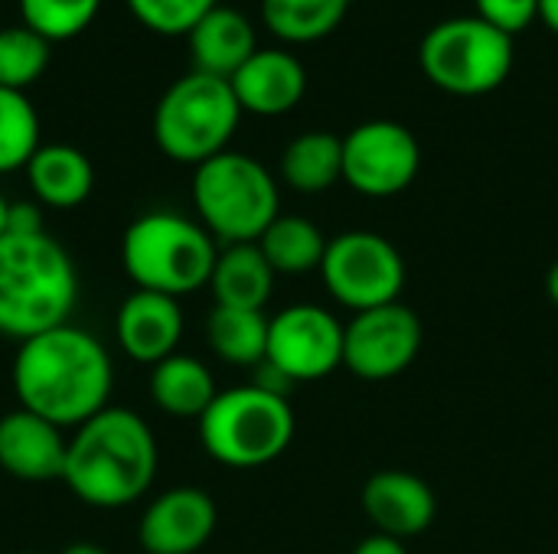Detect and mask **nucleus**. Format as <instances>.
Listing matches in <instances>:
<instances>
[{
    "instance_id": "nucleus-19",
    "label": "nucleus",
    "mask_w": 558,
    "mask_h": 554,
    "mask_svg": "<svg viewBox=\"0 0 558 554\" xmlns=\"http://www.w3.org/2000/svg\"><path fill=\"white\" fill-rule=\"evenodd\" d=\"M26 180L39 206L75 209L92 196L95 170H92V160L78 147L39 144V150L26 163Z\"/></svg>"
},
{
    "instance_id": "nucleus-8",
    "label": "nucleus",
    "mask_w": 558,
    "mask_h": 554,
    "mask_svg": "<svg viewBox=\"0 0 558 554\" xmlns=\"http://www.w3.org/2000/svg\"><path fill=\"white\" fill-rule=\"evenodd\" d=\"M513 36L481 16H454L432 26L418 46V65L432 85L458 98L500 88L513 72Z\"/></svg>"
},
{
    "instance_id": "nucleus-18",
    "label": "nucleus",
    "mask_w": 558,
    "mask_h": 554,
    "mask_svg": "<svg viewBox=\"0 0 558 554\" xmlns=\"http://www.w3.org/2000/svg\"><path fill=\"white\" fill-rule=\"evenodd\" d=\"M190 59H193V72L213 75L229 82L255 52V26L248 23V16L235 7H213L190 33Z\"/></svg>"
},
{
    "instance_id": "nucleus-29",
    "label": "nucleus",
    "mask_w": 558,
    "mask_h": 554,
    "mask_svg": "<svg viewBox=\"0 0 558 554\" xmlns=\"http://www.w3.org/2000/svg\"><path fill=\"white\" fill-rule=\"evenodd\" d=\"M128 7L147 29L160 36H180L190 33L213 7H219V0H128Z\"/></svg>"
},
{
    "instance_id": "nucleus-7",
    "label": "nucleus",
    "mask_w": 558,
    "mask_h": 554,
    "mask_svg": "<svg viewBox=\"0 0 558 554\" xmlns=\"http://www.w3.org/2000/svg\"><path fill=\"white\" fill-rule=\"evenodd\" d=\"M239 121L242 108L229 82L186 72L160 95L154 108V140L170 160L199 167L229 150Z\"/></svg>"
},
{
    "instance_id": "nucleus-6",
    "label": "nucleus",
    "mask_w": 558,
    "mask_h": 554,
    "mask_svg": "<svg viewBox=\"0 0 558 554\" xmlns=\"http://www.w3.org/2000/svg\"><path fill=\"white\" fill-rule=\"evenodd\" d=\"M294 408L258 385H235L213 398L199 418V444L226 467L252 470L278 460L294 441Z\"/></svg>"
},
{
    "instance_id": "nucleus-20",
    "label": "nucleus",
    "mask_w": 558,
    "mask_h": 554,
    "mask_svg": "<svg viewBox=\"0 0 558 554\" xmlns=\"http://www.w3.org/2000/svg\"><path fill=\"white\" fill-rule=\"evenodd\" d=\"M275 278L278 274L271 271L258 242H242V245H226L216 255L209 291L216 297V307L265 310V304L275 294Z\"/></svg>"
},
{
    "instance_id": "nucleus-11",
    "label": "nucleus",
    "mask_w": 558,
    "mask_h": 554,
    "mask_svg": "<svg viewBox=\"0 0 558 554\" xmlns=\"http://www.w3.org/2000/svg\"><path fill=\"white\" fill-rule=\"evenodd\" d=\"M422 340V320L402 300L353 313L343 327V369L363 382H389L418 359Z\"/></svg>"
},
{
    "instance_id": "nucleus-16",
    "label": "nucleus",
    "mask_w": 558,
    "mask_h": 554,
    "mask_svg": "<svg viewBox=\"0 0 558 554\" xmlns=\"http://www.w3.org/2000/svg\"><path fill=\"white\" fill-rule=\"evenodd\" d=\"M114 336H118V346L134 362L157 366L160 359L177 353V343L183 336V307L177 297L134 291L118 307Z\"/></svg>"
},
{
    "instance_id": "nucleus-5",
    "label": "nucleus",
    "mask_w": 558,
    "mask_h": 554,
    "mask_svg": "<svg viewBox=\"0 0 558 554\" xmlns=\"http://www.w3.org/2000/svg\"><path fill=\"white\" fill-rule=\"evenodd\" d=\"M196 222L222 245L258 242L281 216L278 183L265 163L248 153L226 150L193 173Z\"/></svg>"
},
{
    "instance_id": "nucleus-15",
    "label": "nucleus",
    "mask_w": 558,
    "mask_h": 554,
    "mask_svg": "<svg viewBox=\"0 0 558 554\" xmlns=\"http://www.w3.org/2000/svg\"><path fill=\"white\" fill-rule=\"evenodd\" d=\"M69 441L52 421L16 408L0 418V467L23 483L62 480Z\"/></svg>"
},
{
    "instance_id": "nucleus-3",
    "label": "nucleus",
    "mask_w": 558,
    "mask_h": 554,
    "mask_svg": "<svg viewBox=\"0 0 558 554\" xmlns=\"http://www.w3.org/2000/svg\"><path fill=\"white\" fill-rule=\"evenodd\" d=\"M78 271L49 235H0V336L26 343L69 323Z\"/></svg>"
},
{
    "instance_id": "nucleus-27",
    "label": "nucleus",
    "mask_w": 558,
    "mask_h": 554,
    "mask_svg": "<svg viewBox=\"0 0 558 554\" xmlns=\"http://www.w3.org/2000/svg\"><path fill=\"white\" fill-rule=\"evenodd\" d=\"M52 42L43 39L26 23L3 26L0 29V88L26 91L46 69H49V49Z\"/></svg>"
},
{
    "instance_id": "nucleus-23",
    "label": "nucleus",
    "mask_w": 558,
    "mask_h": 554,
    "mask_svg": "<svg viewBox=\"0 0 558 554\" xmlns=\"http://www.w3.org/2000/svg\"><path fill=\"white\" fill-rule=\"evenodd\" d=\"M330 238L304 216H278L258 238L262 255L275 274H311L320 271Z\"/></svg>"
},
{
    "instance_id": "nucleus-13",
    "label": "nucleus",
    "mask_w": 558,
    "mask_h": 554,
    "mask_svg": "<svg viewBox=\"0 0 558 554\" xmlns=\"http://www.w3.org/2000/svg\"><path fill=\"white\" fill-rule=\"evenodd\" d=\"M219 513L206 490L173 487L154 496L137 522V545L147 554H196L216 532Z\"/></svg>"
},
{
    "instance_id": "nucleus-24",
    "label": "nucleus",
    "mask_w": 558,
    "mask_h": 554,
    "mask_svg": "<svg viewBox=\"0 0 558 554\" xmlns=\"http://www.w3.org/2000/svg\"><path fill=\"white\" fill-rule=\"evenodd\" d=\"M268 323L271 317H265V310L213 307L206 317V340L222 362L255 369L268 356Z\"/></svg>"
},
{
    "instance_id": "nucleus-32",
    "label": "nucleus",
    "mask_w": 558,
    "mask_h": 554,
    "mask_svg": "<svg viewBox=\"0 0 558 554\" xmlns=\"http://www.w3.org/2000/svg\"><path fill=\"white\" fill-rule=\"evenodd\" d=\"M353 554H409L405 549V542L402 539H392V535H383V532H373V535H366Z\"/></svg>"
},
{
    "instance_id": "nucleus-17",
    "label": "nucleus",
    "mask_w": 558,
    "mask_h": 554,
    "mask_svg": "<svg viewBox=\"0 0 558 554\" xmlns=\"http://www.w3.org/2000/svg\"><path fill=\"white\" fill-rule=\"evenodd\" d=\"M232 95L242 111L278 118L301 104L307 91V72L288 49H258L232 78Z\"/></svg>"
},
{
    "instance_id": "nucleus-31",
    "label": "nucleus",
    "mask_w": 558,
    "mask_h": 554,
    "mask_svg": "<svg viewBox=\"0 0 558 554\" xmlns=\"http://www.w3.org/2000/svg\"><path fill=\"white\" fill-rule=\"evenodd\" d=\"M43 206L39 202H10L3 235H43Z\"/></svg>"
},
{
    "instance_id": "nucleus-37",
    "label": "nucleus",
    "mask_w": 558,
    "mask_h": 554,
    "mask_svg": "<svg viewBox=\"0 0 558 554\" xmlns=\"http://www.w3.org/2000/svg\"><path fill=\"white\" fill-rule=\"evenodd\" d=\"M20 554H39V552H20Z\"/></svg>"
},
{
    "instance_id": "nucleus-10",
    "label": "nucleus",
    "mask_w": 558,
    "mask_h": 554,
    "mask_svg": "<svg viewBox=\"0 0 558 554\" xmlns=\"http://www.w3.org/2000/svg\"><path fill=\"white\" fill-rule=\"evenodd\" d=\"M422 167V147L399 121H363L343 137V180L369 199L405 193Z\"/></svg>"
},
{
    "instance_id": "nucleus-2",
    "label": "nucleus",
    "mask_w": 558,
    "mask_h": 554,
    "mask_svg": "<svg viewBox=\"0 0 558 554\" xmlns=\"http://www.w3.org/2000/svg\"><path fill=\"white\" fill-rule=\"evenodd\" d=\"M157 464L160 454L150 424L137 411L108 405L75 428L62 483L85 506L124 509L150 490Z\"/></svg>"
},
{
    "instance_id": "nucleus-28",
    "label": "nucleus",
    "mask_w": 558,
    "mask_h": 554,
    "mask_svg": "<svg viewBox=\"0 0 558 554\" xmlns=\"http://www.w3.org/2000/svg\"><path fill=\"white\" fill-rule=\"evenodd\" d=\"M101 0H20V16L43 39L59 42L78 36L95 16Z\"/></svg>"
},
{
    "instance_id": "nucleus-25",
    "label": "nucleus",
    "mask_w": 558,
    "mask_h": 554,
    "mask_svg": "<svg viewBox=\"0 0 558 554\" xmlns=\"http://www.w3.org/2000/svg\"><path fill=\"white\" fill-rule=\"evenodd\" d=\"M353 0H262L265 26L284 42H317L330 36Z\"/></svg>"
},
{
    "instance_id": "nucleus-36",
    "label": "nucleus",
    "mask_w": 558,
    "mask_h": 554,
    "mask_svg": "<svg viewBox=\"0 0 558 554\" xmlns=\"http://www.w3.org/2000/svg\"><path fill=\"white\" fill-rule=\"evenodd\" d=\"M7 209H10V202H7V199L0 196V235L7 232Z\"/></svg>"
},
{
    "instance_id": "nucleus-30",
    "label": "nucleus",
    "mask_w": 558,
    "mask_h": 554,
    "mask_svg": "<svg viewBox=\"0 0 558 554\" xmlns=\"http://www.w3.org/2000/svg\"><path fill=\"white\" fill-rule=\"evenodd\" d=\"M474 3H477V16L507 36L539 20V0H474Z\"/></svg>"
},
{
    "instance_id": "nucleus-9",
    "label": "nucleus",
    "mask_w": 558,
    "mask_h": 554,
    "mask_svg": "<svg viewBox=\"0 0 558 554\" xmlns=\"http://www.w3.org/2000/svg\"><path fill=\"white\" fill-rule=\"evenodd\" d=\"M320 278L337 304L353 313L396 304L405 287V258L379 232L333 235L320 264Z\"/></svg>"
},
{
    "instance_id": "nucleus-14",
    "label": "nucleus",
    "mask_w": 558,
    "mask_h": 554,
    "mask_svg": "<svg viewBox=\"0 0 558 554\" xmlns=\"http://www.w3.org/2000/svg\"><path fill=\"white\" fill-rule=\"evenodd\" d=\"M363 513L376 532L409 542L432 529L438 500L418 473L379 470L363 483Z\"/></svg>"
},
{
    "instance_id": "nucleus-33",
    "label": "nucleus",
    "mask_w": 558,
    "mask_h": 554,
    "mask_svg": "<svg viewBox=\"0 0 558 554\" xmlns=\"http://www.w3.org/2000/svg\"><path fill=\"white\" fill-rule=\"evenodd\" d=\"M539 20L558 33V0H539Z\"/></svg>"
},
{
    "instance_id": "nucleus-22",
    "label": "nucleus",
    "mask_w": 558,
    "mask_h": 554,
    "mask_svg": "<svg viewBox=\"0 0 558 554\" xmlns=\"http://www.w3.org/2000/svg\"><path fill=\"white\" fill-rule=\"evenodd\" d=\"M281 180L298 193H324L343 180V137L330 131L298 134L281 153Z\"/></svg>"
},
{
    "instance_id": "nucleus-35",
    "label": "nucleus",
    "mask_w": 558,
    "mask_h": 554,
    "mask_svg": "<svg viewBox=\"0 0 558 554\" xmlns=\"http://www.w3.org/2000/svg\"><path fill=\"white\" fill-rule=\"evenodd\" d=\"M546 294H549V300L558 307V258L553 261L549 274H546Z\"/></svg>"
},
{
    "instance_id": "nucleus-1",
    "label": "nucleus",
    "mask_w": 558,
    "mask_h": 554,
    "mask_svg": "<svg viewBox=\"0 0 558 554\" xmlns=\"http://www.w3.org/2000/svg\"><path fill=\"white\" fill-rule=\"evenodd\" d=\"M10 382L20 408L65 431L108 408L114 369L108 349L92 333L62 323L20 343Z\"/></svg>"
},
{
    "instance_id": "nucleus-34",
    "label": "nucleus",
    "mask_w": 558,
    "mask_h": 554,
    "mask_svg": "<svg viewBox=\"0 0 558 554\" xmlns=\"http://www.w3.org/2000/svg\"><path fill=\"white\" fill-rule=\"evenodd\" d=\"M62 554H108L101 545H95V542H72V545H65Z\"/></svg>"
},
{
    "instance_id": "nucleus-21",
    "label": "nucleus",
    "mask_w": 558,
    "mask_h": 554,
    "mask_svg": "<svg viewBox=\"0 0 558 554\" xmlns=\"http://www.w3.org/2000/svg\"><path fill=\"white\" fill-rule=\"evenodd\" d=\"M150 398L170 418H203V411L219 395L213 372L186 353H173L150 366Z\"/></svg>"
},
{
    "instance_id": "nucleus-26",
    "label": "nucleus",
    "mask_w": 558,
    "mask_h": 554,
    "mask_svg": "<svg viewBox=\"0 0 558 554\" xmlns=\"http://www.w3.org/2000/svg\"><path fill=\"white\" fill-rule=\"evenodd\" d=\"M39 150V118L23 91L0 88V173L26 170Z\"/></svg>"
},
{
    "instance_id": "nucleus-12",
    "label": "nucleus",
    "mask_w": 558,
    "mask_h": 554,
    "mask_svg": "<svg viewBox=\"0 0 558 554\" xmlns=\"http://www.w3.org/2000/svg\"><path fill=\"white\" fill-rule=\"evenodd\" d=\"M343 327L347 323H340L327 307H284L268 323L265 362H271L294 385L320 382L343 369Z\"/></svg>"
},
{
    "instance_id": "nucleus-4",
    "label": "nucleus",
    "mask_w": 558,
    "mask_h": 554,
    "mask_svg": "<svg viewBox=\"0 0 558 554\" xmlns=\"http://www.w3.org/2000/svg\"><path fill=\"white\" fill-rule=\"evenodd\" d=\"M216 255V238L196 219L170 209L137 216L121 235V268L137 291L177 300L209 284Z\"/></svg>"
}]
</instances>
